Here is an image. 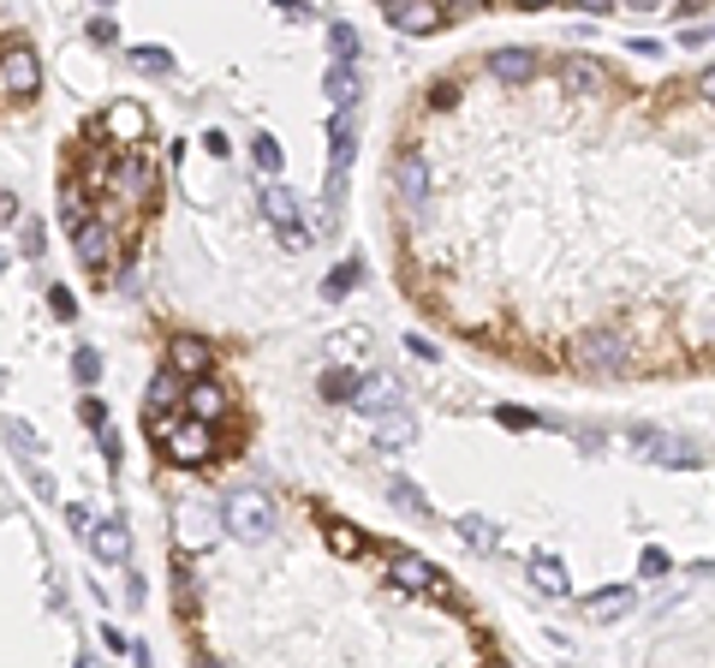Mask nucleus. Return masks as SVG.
I'll return each mask as SVG.
<instances>
[{"label":"nucleus","instance_id":"nucleus-1","mask_svg":"<svg viewBox=\"0 0 715 668\" xmlns=\"http://www.w3.org/2000/svg\"><path fill=\"white\" fill-rule=\"evenodd\" d=\"M572 364L584 376H626L632 371V340L615 335V329H591L572 340Z\"/></svg>","mask_w":715,"mask_h":668},{"label":"nucleus","instance_id":"nucleus-2","mask_svg":"<svg viewBox=\"0 0 715 668\" xmlns=\"http://www.w3.org/2000/svg\"><path fill=\"white\" fill-rule=\"evenodd\" d=\"M221 525L233 537H245V544H263L268 532H275V501L263 496V489H233L221 508Z\"/></svg>","mask_w":715,"mask_h":668},{"label":"nucleus","instance_id":"nucleus-3","mask_svg":"<svg viewBox=\"0 0 715 668\" xmlns=\"http://www.w3.org/2000/svg\"><path fill=\"white\" fill-rule=\"evenodd\" d=\"M161 448H168L173 465H203L215 460V424L209 418H185V424H168V430H156Z\"/></svg>","mask_w":715,"mask_h":668},{"label":"nucleus","instance_id":"nucleus-4","mask_svg":"<svg viewBox=\"0 0 715 668\" xmlns=\"http://www.w3.org/2000/svg\"><path fill=\"white\" fill-rule=\"evenodd\" d=\"M43 84V60H36L31 42H12L0 48V96H36Z\"/></svg>","mask_w":715,"mask_h":668},{"label":"nucleus","instance_id":"nucleus-5","mask_svg":"<svg viewBox=\"0 0 715 668\" xmlns=\"http://www.w3.org/2000/svg\"><path fill=\"white\" fill-rule=\"evenodd\" d=\"M632 448L650 453L656 465H680V472H692L698 460H704V448L686 442V436H668V430H632Z\"/></svg>","mask_w":715,"mask_h":668},{"label":"nucleus","instance_id":"nucleus-6","mask_svg":"<svg viewBox=\"0 0 715 668\" xmlns=\"http://www.w3.org/2000/svg\"><path fill=\"white\" fill-rule=\"evenodd\" d=\"M388 573H393V585L400 591H412V597H436V603H453V591L436 579V567H429L424 556H393L388 561Z\"/></svg>","mask_w":715,"mask_h":668},{"label":"nucleus","instance_id":"nucleus-7","mask_svg":"<svg viewBox=\"0 0 715 668\" xmlns=\"http://www.w3.org/2000/svg\"><path fill=\"white\" fill-rule=\"evenodd\" d=\"M388 24H393V31H405V36H436L441 24H447V7H441V0H393Z\"/></svg>","mask_w":715,"mask_h":668},{"label":"nucleus","instance_id":"nucleus-8","mask_svg":"<svg viewBox=\"0 0 715 668\" xmlns=\"http://www.w3.org/2000/svg\"><path fill=\"white\" fill-rule=\"evenodd\" d=\"M72 245H78L84 269H108V263H113V227L96 221V216H84L78 227H72Z\"/></svg>","mask_w":715,"mask_h":668},{"label":"nucleus","instance_id":"nucleus-9","mask_svg":"<svg viewBox=\"0 0 715 668\" xmlns=\"http://www.w3.org/2000/svg\"><path fill=\"white\" fill-rule=\"evenodd\" d=\"M489 78H501V84H531L536 78V66H543V54L536 48H489Z\"/></svg>","mask_w":715,"mask_h":668},{"label":"nucleus","instance_id":"nucleus-10","mask_svg":"<svg viewBox=\"0 0 715 668\" xmlns=\"http://www.w3.org/2000/svg\"><path fill=\"white\" fill-rule=\"evenodd\" d=\"M168 364H173L179 376H203L215 364V352H209V340H203V335H173L168 340Z\"/></svg>","mask_w":715,"mask_h":668},{"label":"nucleus","instance_id":"nucleus-11","mask_svg":"<svg viewBox=\"0 0 715 668\" xmlns=\"http://www.w3.org/2000/svg\"><path fill=\"white\" fill-rule=\"evenodd\" d=\"M215 532H221V525H215V513L203 508V501H185V508H179V544L185 549H209Z\"/></svg>","mask_w":715,"mask_h":668},{"label":"nucleus","instance_id":"nucleus-12","mask_svg":"<svg viewBox=\"0 0 715 668\" xmlns=\"http://www.w3.org/2000/svg\"><path fill=\"white\" fill-rule=\"evenodd\" d=\"M560 84H567V96H596L608 84V72H603V60L572 54V60H560Z\"/></svg>","mask_w":715,"mask_h":668},{"label":"nucleus","instance_id":"nucleus-13","mask_svg":"<svg viewBox=\"0 0 715 668\" xmlns=\"http://www.w3.org/2000/svg\"><path fill=\"white\" fill-rule=\"evenodd\" d=\"M101 132H113L120 144H137V137L149 132V113L137 108V102H113L108 113H101Z\"/></svg>","mask_w":715,"mask_h":668},{"label":"nucleus","instance_id":"nucleus-14","mask_svg":"<svg viewBox=\"0 0 715 668\" xmlns=\"http://www.w3.org/2000/svg\"><path fill=\"white\" fill-rule=\"evenodd\" d=\"M393 185H400V197H405V204H424V197H429V168H424V156H400V161H393Z\"/></svg>","mask_w":715,"mask_h":668},{"label":"nucleus","instance_id":"nucleus-15","mask_svg":"<svg viewBox=\"0 0 715 668\" xmlns=\"http://www.w3.org/2000/svg\"><path fill=\"white\" fill-rule=\"evenodd\" d=\"M412 436H417V418H412V412L381 406V418H376V442H381V448H412Z\"/></svg>","mask_w":715,"mask_h":668},{"label":"nucleus","instance_id":"nucleus-16","mask_svg":"<svg viewBox=\"0 0 715 668\" xmlns=\"http://www.w3.org/2000/svg\"><path fill=\"white\" fill-rule=\"evenodd\" d=\"M323 90H328V102H335V108H358V96H364V84H358L352 60H335V66H328Z\"/></svg>","mask_w":715,"mask_h":668},{"label":"nucleus","instance_id":"nucleus-17","mask_svg":"<svg viewBox=\"0 0 715 668\" xmlns=\"http://www.w3.org/2000/svg\"><path fill=\"white\" fill-rule=\"evenodd\" d=\"M263 216L275 221L280 233H287V227H299V197H292L280 180H268V185H263Z\"/></svg>","mask_w":715,"mask_h":668},{"label":"nucleus","instance_id":"nucleus-18","mask_svg":"<svg viewBox=\"0 0 715 668\" xmlns=\"http://www.w3.org/2000/svg\"><path fill=\"white\" fill-rule=\"evenodd\" d=\"M113 192H125V197H137V204H149V197H156V173H149L144 161L125 156L120 173H113Z\"/></svg>","mask_w":715,"mask_h":668},{"label":"nucleus","instance_id":"nucleus-19","mask_svg":"<svg viewBox=\"0 0 715 668\" xmlns=\"http://www.w3.org/2000/svg\"><path fill=\"white\" fill-rule=\"evenodd\" d=\"M185 406H191V418H221V412H227V388L221 382H191L185 388Z\"/></svg>","mask_w":715,"mask_h":668},{"label":"nucleus","instance_id":"nucleus-20","mask_svg":"<svg viewBox=\"0 0 715 668\" xmlns=\"http://www.w3.org/2000/svg\"><path fill=\"white\" fill-rule=\"evenodd\" d=\"M584 609H591V621H620V615H632V591H626V585L591 591V597H584Z\"/></svg>","mask_w":715,"mask_h":668},{"label":"nucleus","instance_id":"nucleus-21","mask_svg":"<svg viewBox=\"0 0 715 668\" xmlns=\"http://www.w3.org/2000/svg\"><path fill=\"white\" fill-rule=\"evenodd\" d=\"M323 537H328V549H335V556H347V561L369 549V537L358 532V525H347V520H328V525H323Z\"/></svg>","mask_w":715,"mask_h":668},{"label":"nucleus","instance_id":"nucleus-22","mask_svg":"<svg viewBox=\"0 0 715 668\" xmlns=\"http://www.w3.org/2000/svg\"><path fill=\"white\" fill-rule=\"evenodd\" d=\"M453 532H459V537H465V544H471V549H483V556H495V549H501V532H495V525H489V520H483V513H465V520H459V525H453Z\"/></svg>","mask_w":715,"mask_h":668},{"label":"nucleus","instance_id":"nucleus-23","mask_svg":"<svg viewBox=\"0 0 715 668\" xmlns=\"http://www.w3.org/2000/svg\"><path fill=\"white\" fill-rule=\"evenodd\" d=\"M89 544H96V556H101V561H125L132 537H125V525H120V520H108V525H96V532H89Z\"/></svg>","mask_w":715,"mask_h":668},{"label":"nucleus","instance_id":"nucleus-24","mask_svg":"<svg viewBox=\"0 0 715 668\" xmlns=\"http://www.w3.org/2000/svg\"><path fill=\"white\" fill-rule=\"evenodd\" d=\"M531 585L548 591V597H567V567L555 556H531Z\"/></svg>","mask_w":715,"mask_h":668},{"label":"nucleus","instance_id":"nucleus-25","mask_svg":"<svg viewBox=\"0 0 715 668\" xmlns=\"http://www.w3.org/2000/svg\"><path fill=\"white\" fill-rule=\"evenodd\" d=\"M388 501H393L400 513H412V520H429V501H424V489H412L405 477H393V484H388Z\"/></svg>","mask_w":715,"mask_h":668},{"label":"nucleus","instance_id":"nucleus-26","mask_svg":"<svg viewBox=\"0 0 715 668\" xmlns=\"http://www.w3.org/2000/svg\"><path fill=\"white\" fill-rule=\"evenodd\" d=\"M364 394V376L358 371H328L323 376V400H358Z\"/></svg>","mask_w":715,"mask_h":668},{"label":"nucleus","instance_id":"nucleus-27","mask_svg":"<svg viewBox=\"0 0 715 668\" xmlns=\"http://www.w3.org/2000/svg\"><path fill=\"white\" fill-rule=\"evenodd\" d=\"M358 48H364V42H358L352 24H328V54H335V60H358Z\"/></svg>","mask_w":715,"mask_h":668},{"label":"nucleus","instance_id":"nucleus-28","mask_svg":"<svg viewBox=\"0 0 715 668\" xmlns=\"http://www.w3.org/2000/svg\"><path fill=\"white\" fill-rule=\"evenodd\" d=\"M173 400H185V382H179V371H173V376L161 371V376H156V388H149V406L161 412V406H173Z\"/></svg>","mask_w":715,"mask_h":668},{"label":"nucleus","instance_id":"nucleus-29","mask_svg":"<svg viewBox=\"0 0 715 668\" xmlns=\"http://www.w3.org/2000/svg\"><path fill=\"white\" fill-rule=\"evenodd\" d=\"M132 66H137V72H173V54L149 42V48H132Z\"/></svg>","mask_w":715,"mask_h":668},{"label":"nucleus","instance_id":"nucleus-30","mask_svg":"<svg viewBox=\"0 0 715 668\" xmlns=\"http://www.w3.org/2000/svg\"><path fill=\"white\" fill-rule=\"evenodd\" d=\"M495 424H507V430H543V418L531 406H495Z\"/></svg>","mask_w":715,"mask_h":668},{"label":"nucleus","instance_id":"nucleus-31","mask_svg":"<svg viewBox=\"0 0 715 668\" xmlns=\"http://www.w3.org/2000/svg\"><path fill=\"white\" fill-rule=\"evenodd\" d=\"M352 287H358V263H340V269L323 281V299H347Z\"/></svg>","mask_w":715,"mask_h":668},{"label":"nucleus","instance_id":"nucleus-32","mask_svg":"<svg viewBox=\"0 0 715 668\" xmlns=\"http://www.w3.org/2000/svg\"><path fill=\"white\" fill-rule=\"evenodd\" d=\"M72 376L89 388V382L101 376V352H96V347H78V352H72Z\"/></svg>","mask_w":715,"mask_h":668},{"label":"nucleus","instance_id":"nucleus-33","mask_svg":"<svg viewBox=\"0 0 715 668\" xmlns=\"http://www.w3.org/2000/svg\"><path fill=\"white\" fill-rule=\"evenodd\" d=\"M251 156H257V168H263V173H280V161H287V156H280V144H275L268 132H257V144H251Z\"/></svg>","mask_w":715,"mask_h":668},{"label":"nucleus","instance_id":"nucleus-34","mask_svg":"<svg viewBox=\"0 0 715 668\" xmlns=\"http://www.w3.org/2000/svg\"><path fill=\"white\" fill-rule=\"evenodd\" d=\"M84 216H89V209H84V192H78V185H66V192H60V221L78 227Z\"/></svg>","mask_w":715,"mask_h":668},{"label":"nucleus","instance_id":"nucleus-35","mask_svg":"<svg viewBox=\"0 0 715 668\" xmlns=\"http://www.w3.org/2000/svg\"><path fill=\"white\" fill-rule=\"evenodd\" d=\"M7 436H12V448H19V453H43V442H36L31 424H7Z\"/></svg>","mask_w":715,"mask_h":668},{"label":"nucleus","instance_id":"nucleus-36","mask_svg":"<svg viewBox=\"0 0 715 668\" xmlns=\"http://www.w3.org/2000/svg\"><path fill=\"white\" fill-rule=\"evenodd\" d=\"M638 573H644V579H662V573H668V556H662V549H644V556H638Z\"/></svg>","mask_w":715,"mask_h":668},{"label":"nucleus","instance_id":"nucleus-37","mask_svg":"<svg viewBox=\"0 0 715 668\" xmlns=\"http://www.w3.org/2000/svg\"><path fill=\"white\" fill-rule=\"evenodd\" d=\"M66 525H72V532H96V520H89V508H84V501H72V508H66Z\"/></svg>","mask_w":715,"mask_h":668},{"label":"nucleus","instance_id":"nucleus-38","mask_svg":"<svg viewBox=\"0 0 715 668\" xmlns=\"http://www.w3.org/2000/svg\"><path fill=\"white\" fill-rule=\"evenodd\" d=\"M78 418L89 424V430H101V424H108V406H101V400H84V406H78Z\"/></svg>","mask_w":715,"mask_h":668},{"label":"nucleus","instance_id":"nucleus-39","mask_svg":"<svg viewBox=\"0 0 715 668\" xmlns=\"http://www.w3.org/2000/svg\"><path fill=\"white\" fill-rule=\"evenodd\" d=\"M24 257H43V221H24Z\"/></svg>","mask_w":715,"mask_h":668},{"label":"nucleus","instance_id":"nucleus-40","mask_svg":"<svg viewBox=\"0 0 715 668\" xmlns=\"http://www.w3.org/2000/svg\"><path fill=\"white\" fill-rule=\"evenodd\" d=\"M89 42H101V48H108V42H120V31H113V19H96V24H89Z\"/></svg>","mask_w":715,"mask_h":668},{"label":"nucleus","instance_id":"nucleus-41","mask_svg":"<svg viewBox=\"0 0 715 668\" xmlns=\"http://www.w3.org/2000/svg\"><path fill=\"white\" fill-rule=\"evenodd\" d=\"M96 442H101V453H108V465H120V436H113L108 424H101V430H96Z\"/></svg>","mask_w":715,"mask_h":668},{"label":"nucleus","instance_id":"nucleus-42","mask_svg":"<svg viewBox=\"0 0 715 668\" xmlns=\"http://www.w3.org/2000/svg\"><path fill=\"white\" fill-rule=\"evenodd\" d=\"M459 102V84H436V90H429V108H453Z\"/></svg>","mask_w":715,"mask_h":668},{"label":"nucleus","instance_id":"nucleus-43","mask_svg":"<svg viewBox=\"0 0 715 668\" xmlns=\"http://www.w3.org/2000/svg\"><path fill=\"white\" fill-rule=\"evenodd\" d=\"M48 305H54V317H72V311H78V305H72V293H66V287H54V293H48Z\"/></svg>","mask_w":715,"mask_h":668},{"label":"nucleus","instance_id":"nucleus-44","mask_svg":"<svg viewBox=\"0 0 715 668\" xmlns=\"http://www.w3.org/2000/svg\"><path fill=\"white\" fill-rule=\"evenodd\" d=\"M191 597H197V579H191L185 567H179V609H191Z\"/></svg>","mask_w":715,"mask_h":668},{"label":"nucleus","instance_id":"nucleus-45","mask_svg":"<svg viewBox=\"0 0 715 668\" xmlns=\"http://www.w3.org/2000/svg\"><path fill=\"white\" fill-rule=\"evenodd\" d=\"M698 96H704V102L715 108V66H704V72H698Z\"/></svg>","mask_w":715,"mask_h":668},{"label":"nucleus","instance_id":"nucleus-46","mask_svg":"<svg viewBox=\"0 0 715 668\" xmlns=\"http://www.w3.org/2000/svg\"><path fill=\"white\" fill-rule=\"evenodd\" d=\"M615 7H632V12H662V7H674V0H615Z\"/></svg>","mask_w":715,"mask_h":668},{"label":"nucleus","instance_id":"nucleus-47","mask_svg":"<svg viewBox=\"0 0 715 668\" xmlns=\"http://www.w3.org/2000/svg\"><path fill=\"white\" fill-rule=\"evenodd\" d=\"M680 42H686V48H692V42H715V31H704V24L692 31V24H686V31H680Z\"/></svg>","mask_w":715,"mask_h":668},{"label":"nucleus","instance_id":"nucleus-48","mask_svg":"<svg viewBox=\"0 0 715 668\" xmlns=\"http://www.w3.org/2000/svg\"><path fill=\"white\" fill-rule=\"evenodd\" d=\"M12 216H19V197H12V192H0V221H12Z\"/></svg>","mask_w":715,"mask_h":668},{"label":"nucleus","instance_id":"nucleus-49","mask_svg":"<svg viewBox=\"0 0 715 668\" xmlns=\"http://www.w3.org/2000/svg\"><path fill=\"white\" fill-rule=\"evenodd\" d=\"M572 7H579V12H608L615 0H572Z\"/></svg>","mask_w":715,"mask_h":668},{"label":"nucleus","instance_id":"nucleus-50","mask_svg":"<svg viewBox=\"0 0 715 668\" xmlns=\"http://www.w3.org/2000/svg\"><path fill=\"white\" fill-rule=\"evenodd\" d=\"M513 7H525V12H536V7H548V0H513Z\"/></svg>","mask_w":715,"mask_h":668},{"label":"nucleus","instance_id":"nucleus-51","mask_svg":"<svg viewBox=\"0 0 715 668\" xmlns=\"http://www.w3.org/2000/svg\"><path fill=\"white\" fill-rule=\"evenodd\" d=\"M96 7H120V0H96Z\"/></svg>","mask_w":715,"mask_h":668},{"label":"nucleus","instance_id":"nucleus-52","mask_svg":"<svg viewBox=\"0 0 715 668\" xmlns=\"http://www.w3.org/2000/svg\"><path fill=\"white\" fill-rule=\"evenodd\" d=\"M381 7H393V0H381Z\"/></svg>","mask_w":715,"mask_h":668}]
</instances>
